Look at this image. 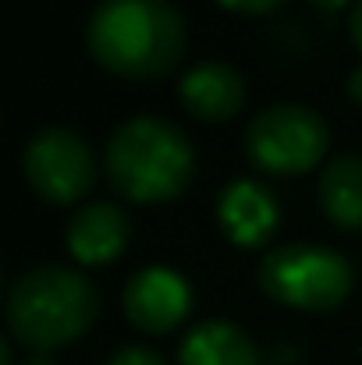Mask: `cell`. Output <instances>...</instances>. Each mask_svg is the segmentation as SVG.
<instances>
[{
    "instance_id": "obj_1",
    "label": "cell",
    "mask_w": 362,
    "mask_h": 365,
    "mask_svg": "<svg viewBox=\"0 0 362 365\" xmlns=\"http://www.w3.org/2000/svg\"><path fill=\"white\" fill-rule=\"evenodd\" d=\"M185 18L174 0H100L86 21L93 61L118 78H164L185 57Z\"/></svg>"
},
{
    "instance_id": "obj_2",
    "label": "cell",
    "mask_w": 362,
    "mask_h": 365,
    "mask_svg": "<svg viewBox=\"0 0 362 365\" xmlns=\"http://www.w3.org/2000/svg\"><path fill=\"white\" fill-rule=\"evenodd\" d=\"M7 330L32 355H50L79 341L100 316L93 280L61 262L25 269L7 291Z\"/></svg>"
},
{
    "instance_id": "obj_3",
    "label": "cell",
    "mask_w": 362,
    "mask_h": 365,
    "mask_svg": "<svg viewBox=\"0 0 362 365\" xmlns=\"http://www.w3.org/2000/svg\"><path fill=\"white\" fill-rule=\"evenodd\" d=\"M104 174L121 199L160 206L174 202L192 185L196 153L178 124L164 118H131L107 138Z\"/></svg>"
},
{
    "instance_id": "obj_4",
    "label": "cell",
    "mask_w": 362,
    "mask_h": 365,
    "mask_svg": "<svg viewBox=\"0 0 362 365\" xmlns=\"http://www.w3.org/2000/svg\"><path fill=\"white\" fill-rule=\"evenodd\" d=\"M256 280L270 302L302 312H331L356 287V273L341 252L309 242L281 245L263 255Z\"/></svg>"
},
{
    "instance_id": "obj_5",
    "label": "cell",
    "mask_w": 362,
    "mask_h": 365,
    "mask_svg": "<svg viewBox=\"0 0 362 365\" xmlns=\"http://www.w3.org/2000/svg\"><path fill=\"white\" fill-rule=\"evenodd\" d=\"M331 145L327 121L298 103H277L259 110L245 128V156L259 174L298 178L313 170Z\"/></svg>"
},
{
    "instance_id": "obj_6",
    "label": "cell",
    "mask_w": 362,
    "mask_h": 365,
    "mask_svg": "<svg viewBox=\"0 0 362 365\" xmlns=\"http://www.w3.org/2000/svg\"><path fill=\"white\" fill-rule=\"evenodd\" d=\"M29 188L50 206H75L96 185V160L89 142L61 124L39 128L21 153Z\"/></svg>"
},
{
    "instance_id": "obj_7",
    "label": "cell",
    "mask_w": 362,
    "mask_h": 365,
    "mask_svg": "<svg viewBox=\"0 0 362 365\" xmlns=\"http://www.w3.org/2000/svg\"><path fill=\"white\" fill-rule=\"evenodd\" d=\"M121 309L135 330L160 337V334L178 330L188 319L192 291L181 273H174L167 266H146L124 284Z\"/></svg>"
},
{
    "instance_id": "obj_8",
    "label": "cell",
    "mask_w": 362,
    "mask_h": 365,
    "mask_svg": "<svg viewBox=\"0 0 362 365\" xmlns=\"http://www.w3.org/2000/svg\"><path fill=\"white\" fill-rule=\"evenodd\" d=\"M217 224L228 235V242H235L238 248L270 242V235L281 224L277 195L256 178H235L217 195Z\"/></svg>"
},
{
    "instance_id": "obj_9",
    "label": "cell",
    "mask_w": 362,
    "mask_h": 365,
    "mask_svg": "<svg viewBox=\"0 0 362 365\" xmlns=\"http://www.w3.org/2000/svg\"><path fill=\"white\" fill-rule=\"evenodd\" d=\"M178 96L196 121L224 124L245 107V78L228 61H203L181 75Z\"/></svg>"
},
{
    "instance_id": "obj_10",
    "label": "cell",
    "mask_w": 362,
    "mask_h": 365,
    "mask_svg": "<svg viewBox=\"0 0 362 365\" xmlns=\"http://www.w3.org/2000/svg\"><path fill=\"white\" fill-rule=\"evenodd\" d=\"M131 238V220L114 202H89L79 206L75 217L68 220V252L82 266H107L128 248Z\"/></svg>"
},
{
    "instance_id": "obj_11",
    "label": "cell",
    "mask_w": 362,
    "mask_h": 365,
    "mask_svg": "<svg viewBox=\"0 0 362 365\" xmlns=\"http://www.w3.org/2000/svg\"><path fill=\"white\" fill-rule=\"evenodd\" d=\"M178 365H259V351L241 327L228 319H206L181 341Z\"/></svg>"
},
{
    "instance_id": "obj_12",
    "label": "cell",
    "mask_w": 362,
    "mask_h": 365,
    "mask_svg": "<svg viewBox=\"0 0 362 365\" xmlns=\"http://www.w3.org/2000/svg\"><path fill=\"white\" fill-rule=\"evenodd\" d=\"M320 206L341 231H362V156H334L320 174Z\"/></svg>"
},
{
    "instance_id": "obj_13",
    "label": "cell",
    "mask_w": 362,
    "mask_h": 365,
    "mask_svg": "<svg viewBox=\"0 0 362 365\" xmlns=\"http://www.w3.org/2000/svg\"><path fill=\"white\" fill-rule=\"evenodd\" d=\"M107 365H167L164 355H156L153 348H139V344H124L121 351L111 355Z\"/></svg>"
},
{
    "instance_id": "obj_14",
    "label": "cell",
    "mask_w": 362,
    "mask_h": 365,
    "mask_svg": "<svg viewBox=\"0 0 362 365\" xmlns=\"http://www.w3.org/2000/svg\"><path fill=\"white\" fill-rule=\"evenodd\" d=\"M217 4L235 14H273L277 7H284V0H217Z\"/></svg>"
},
{
    "instance_id": "obj_15",
    "label": "cell",
    "mask_w": 362,
    "mask_h": 365,
    "mask_svg": "<svg viewBox=\"0 0 362 365\" xmlns=\"http://www.w3.org/2000/svg\"><path fill=\"white\" fill-rule=\"evenodd\" d=\"M348 32H352L356 50L362 53V0H356V4H352V11H348Z\"/></svg>"
},
{
    "instance_id": "obj_16",
    "label": "cell",
    "mask_w": 362,
    "mask_h": 365,
    "mask_svg": "<svg viewBox=\"0 0 362 365\" xmlns=\"http://www.w3.org/2000/svg\"><path fill=\"white\" fill-rule=\"evenodd\" d=\"M348 96H352L356 103H362V64L348 75Z\"/></svg>"
},
{
    "instance_id": "obj_17",
    "label": "cell",
    "mask_w": 362,
    "mask_h": 365,
    "mask_svg": "<svg viewBox=\"0 0 362 365\" xmlns=\"http://www.w3.org/2000/svg\"><path fill=\"white\" fill-rule=\"evenodd\" d=\"M313 7H320V11H338V7H348V4H356V0H309Z\"/></svg>"
},
{
    "instance_id": "obj_18",
    "label": "cell",
    "mask_w": 362,
    "mask_h": 365,
    "mask_svg": "<svg viewBox=\"0 0 362 365\" xmlns=\"http://www.w3.org/2000/svg\"><path fill=\"white\" fill-rule=\"evenodd\" d=\"M21 365H57V362H54L50 355H29V359H25Z\"/></svg>"
}]
</instances>
